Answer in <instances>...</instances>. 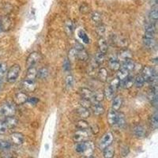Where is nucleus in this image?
Returning <instances> with one entry per match:
<instances>
[{"label":"nucleus","instance_id":"1","mask_svg":"<svg viewBox=\"0 0 158 158\" xmlns=\"http://www.w3.org/2000/svg\"><path fill=\"white\" fill-rule=\"evenodd\" d=\"M93 146L90 142H78L75 145V150L79 153H84V155H92Z\"/></svg>","mask_w":158,"mask_h":158},{"label":"nucleus","instance_id":"2","mask_svg":"<svg viewBox=\"0 0 158 158\" xmlns=\"http://www.w3.org/2000/svg\"><path fill=\"white\" fill-rule=\"evenodd\" d=\"M21 67L18 64H14L10 67L6 74V80L9 83H14L17 81L18 76L20 75Z\"/></svg>","mask_w":158,"mask_h":158},{"label":"nucleus","instance_id":"3","mask_svg":"<svg viewBox=\"0 0 158 158\" xmlns=\"http://www.w3.org/2000/svg\"><path fill=\"white\" fill-rule=\"evenodd\" d=\"M16 113V107L13 104L6 103L0 107V115L4 117L14 116Z\"/></svg>","mask_w":158,"mask_h":158},{"label":"nucleus","instance_id":"4","mask_svg":"<svg viewBox=\"0 0 158 158\" xmlns=\"http://www.w3.org/2000/svg\"><path fill=\"white\" fill-rule=\"evenodd\" d=\"M89 133L88 130H79L75 131L73 136V140L74 142H87L89 138Z\"/></svg>","mask_w":158,"mask_h":158},{"label":"nucleus","instance_id":"5","mask_svg":"<svg viewBox=\"0 0 158 158\" xmlns=\"http://www.w3.org/2000/svg\"><path fill=\"white\" fill-rule=\"evenodd\" d=\"M142 77L146 82H153L156 79V71L153 67L146 66L142 69Z\"/></svg>","mask_w":158,"mask_h":158},{"label":"nucleus","instance_id":"6","mask_svg":"<svg viewBox=\"0 0 158 158\" xmlns=\"http://www.w3.org/2000/svg\"><path fill=\"white\" fill-rule=\"evenodd\" d=\"M113 142V135L112 133L111 132H107L106 134H104L102 137V138L100 139V143H99V148L100 149H104L106 147L111 145V143Z\"/></svg>","mask_w":158,"mask_h":158},{"label":"nucleus","instance_id":"7","mask_svg":"<svg viewBox=\"0 0 158 158\" xmlns=\"http://www.w3.org/2000/svg\"><path fill=\"white\" fill-rule=\"evenodd\" d=\"M40 59H41V55L40 53L33 51V52L30 53L28 56L27 60H26V66L28 67V68L33 67L37 63L40 62Z\"/></svg>","mask_w":158,"mask_h":158},{"label":"nucleus","instance_id":"8","mask_svg":"<svg viewBox=\"0 0 158 158\" xmlns=\"http://www.w3.org/2000/svg\"><path fill=\"white\" fill-rule=\"evenodd\" d=\"M155 32H156V28H155L153 23H147L145 26V36L144 38L148 39H154Z\"/></svg>","mask_w":158,"mask_h":158},{"label":"nucleus","instance_id":"9","mask_svg":"<svg viewBox=\"0 0 158 158\" xmlns=\"http://www.w3.org/2000/svg\"><path fill=\"white\" fill-rule=\"evenodd\" d=\"M29 99V96L26 93H22V92H19V93H16L14 96V101L16 104H24L25 103H26Z\"/></svg>","mask_w":158,"mask_h":158},{"label":"nucleus","instance_id":"10","mask_svg":"<svg viewBox=\"0 0 158 158\" xmlns=\"http://www.w3.org/2000/svg\"><path fill=\"white\" fill-rule=\"evenodd\" d=\"M10 139L13 144L17 145H21L23 144L25 138H24V135L22 133L14 132L10 135Z\"/></svg>","mask_w":158,"mask_h":158},{"label":"nucleus","instance_id":"11","mask_svg":"<svg viewBox=\"0 0 158 158\" xmlns=\"http://www.w3.org/2000/svg\"><path fill=\"white\" fill-rule=\"evenodd\" d=\"M24 89L27 92H34L36 89V83L35 80H28L25 79L22 83Z\"/></svg>","mask_w":158,"mask_h":158},{"label":"nucleus","instance_id":"12","mask_svg":"<svg viewBox=\"0 0 158 158\" xmlns=\"http://www.w3.org/2000/svg\"><path fill=\"white\" fill-rule=\"evenodd\" d=\"M118 115L119 113L117 112V111H115L113 109H111L108 111V114H107V122H108L110 125L115 126L117 119H118Z\"/></svg>","mask_w":158,"mask_h":158},{"label":"nucleus","instance_id":"13","mask_svg":"<svg viewBox=\"0 0 158 158\" xmlns=\"http://www.w3.org/2000/svg\"><path fill=\"white\" fill-rule=\"evenodd\" d=\"M80 93L82 99L89 100L91 103H92V101H93V93L90 89H86V88H82L81 89Z\"/></svg>","mask_w":158,"mask_h":158},{"label":"nucleus","instance_id":"14","mask_svg":"<svg viewBox=\"0 0 158 158\" xmlns=\"http://www.w3.org/2000/svg\"><path fill=\"white\" fill-rule=\"evenodd\" d=\"M91 109L93 111V114L96 115H101L104 113V107L100 104V103H94L91 106Z\"/></svg>","mask_w":158,"mask_h":158},{"label":"nucleus","instance_id":"15","mask_svg":"<svg viewBox=\"0 0 158 158\" xmlns=\"http://www.w3.org/2000/svg\"><path fill=\"white\" fill-rule=\"evenodd\" d=\"M112 104H111V109L115 111H119L123 104V98L122 96H116L112 99Z\"/></svg>","mask_w":158,"mask_h":158},{"label":"nucleus","instance_id":"16","mask_svg":"<svg viewBox=\"0 0 158 158\" xmlns=\"http://www.w3.org/2000/svg\"><path fill=\"white\" fill-rule=\"evenodd\" d=\"M115 44L120 47H126L129 44V41L125 36H116L115 39Z\"/></svg>","mask_w":158,"mask_h":158},{"label":"nucleus","instance_id":"17","mask_svg":"<svg viewBox=\"0 0 158 158\" xmlns=\"http://www.w3.org/2000/svg\"><path fill=\"white\" fill-rule=\"evenodd\" d=\"M109 67L111 68L112 71H118L119 70L121 67V65H120V62L119 61V59L117 58H110L109 59Z\"/></svg>","mask_w":158,"mask_h":158},{"label":"nucleus","instance_id":"18","mask_svg":"<svg viewBox=\"0 0 158 158\" xmlns=\"http://www.w3.org/2000/svg\"><path fill=\"white\" fill-rule=\"evenodd\" d=\"M4 122L6 123V126H7L8 129H12V128H14L18 124V120H17L16 118L14 116H10V117H6V120H4Z\"/></svg>","mask_w":158,"mask_h":158},{"label":"nucleus","instance_id":"19","mask_svg":"<svg viewBox=\"0 0 158 158\" xmlns=\"http://www.w3.org/2000/svg\"><path fill=\"white\" fill-rule=\"evenodd\" d=\"M130 71H128L127 70L124 69V68L120 67V69L117 71V78L120 82H123L127 78L129 77Z\"/></svg>","mask_w":158,"mask_h":158},{"label":"nucleus","instance_id":"20","mask_svg":"<svg viewBox=\"0 0 158 158\" xmlns=\"http://www.w3.org/2000/svg\"><path fill=\"white\" fill-rule=\"evenodd\" d=\"M77 50V58L81 61H86L88 59V54L86 51L83 48V47L81 48H78L75 47Z\"/></svg>","mask_w":158,"mask_h":158},{"label":"nucleus","instance_id":"21","mask_svg":"<svg viewBox=\"0 0 158 158\" xmlns=\"http://www.w3.org/2000/svg\"><path fill=\"white\" fill-rule=\"evenodd\" d=\"M37 78V71L34 67H29L27 71V75L25 79H28V80H35Z\"/></svg>","mask_w":158,"mask_h":158},{"label":"nucleus","instance_id":"22","mask_svg":"<svg viewBox=\"0 0 158 158\" xmlns=\"http://www.w3.org/2000/svg\"><path fill=\"white\" fill-rule=\"evenodd\" d=\"M134 134L138 138H143L145 135V130L142 126H136L134 128Z\"/></svg>","mask_w":158,"mask_h":158},{"label":"nucleus","instance_id":"23","mask_svg":"<svg viewBox=\"0 0 158 158\" xmlns=\"http://www.w3.org/2000/svg\"><path fill=\"white\" fill-rule=\"evenodd\" d=\"M122 68L127 70L128 71H131L135 69V63H134V61L132 60V59H127L124 62H123L122 64Z\"/></svg>","mask_w":158,"mask_h":158},{"label":"nucleus","instance_id":"24","mask_svg":"<svg viewBox=\"0 0 158 158\" xmlns=\"http://www.w3.org/2000/svg\"><path fill=\"white\" fill-rule=\"evenodd\" d=\"M104 98V92L100 89L96 90L95 93H93V102L94 103H100V101L103 100V99ZM93 103V104H94Z\"/></svg>","mask_w":158,"mask_h":158},{"label":"nucleus","instance_id":"25","mask_svg":"<svg viewBox=\"0 0 158 158\" xmlns=\"http://www.w3.org/2000/svg\"><path fill=\"white\" fill-rule=\"evenodd\" d=\"M130 59H132V56H131V54L129 51H127V50H124V51H122L119 55V61L120 62H124L126 60Z\"/></svg>","mask_w":158,"mask_h":158},{"label":"nucleus","instance_id":"26","mask_svg":"<svg viewBox=\"0 0 158 158\" xmlns=\"http://www.w3.org/2000/svg\"><path fill=\"white\" fill-rule=\"evenodd\" d=\"M98 47L100 52L105 54L107 51V41L104 38H100L98 40Z\"/></svg>","mask_w":158,"mask_h":158},{"label":"nucleus","instance_id":"27","mask_svg":"<svg viewBox=\"0 0 158 158\" xmlns=\"http://www.w3.org/2000/svg\"><path fill=\"white\" fill-rule=\"evenodd\" d=\"M103 154L104 158H113L115 155V150L111 145H109L105 149H103Z\"/></svg>","mask_w":158,"mask_h":158},{"label":"nucleus","instance_id":"28","mask_svg":"<svg viewBox=\"0 0 158 158\" xmlns=\"http://www.w3.org/2000/svg\"><path fill=\"white\" fill-rule=\"evenodd\" d=\"M115 93V91L110 87V86H108L107 88H106L105 90H104V97H105L107 100H111L113 98H114Z\"/></svg>","mask_w":158,"mask_h":158},{"label":"nucleus","instance_id":"29","mask_svg":"<svg viewBox=\"0 0 158 158\" xmlns=\"http://www.w3.org/2000/svg\"><path fill=\"white\" fill-rule=\"evenodd\" d=\"M78 114L79 115V116L82 117V119H86L89 116L90 112H89V110L86 107H80L78 109Z\"/></svg>","mask_w":158,"mask_h":158},{"label":"nucleus","instance_id":"30","mask_svg":"<svg viewBox=\"0 0 158 158\" xmlns=\"http://www.w3.org/2000/svg\"><path fill=\"white\" fill-rule=\"evenodd\" d=\"M145 82V79H144L142 75H138L136 78H134V85L137 88H142L144 86Z\"/></svg>","mask_w":158,"mask_h":158},{"label":"nucleus","instance_id":"31","mask_svg":"<svg viewBox=\"0 0 158 158\" xmlns=\"http://www.w3.org/2000/svg\"><path fill=\"white\" fill-rule=\"evenodd\" d=\"M134 86V78L128 77L124 81H123V87L124 89H131Z\"/></svg>","mask_w":158,"mask_h":158},{"label":"nucleus","instance_id":"32","mask_svg":"<svg viewBox=\"0 0 158 158\" xmlns=\"http://www.w3.org/2000/svg\"><path fill=\"white\" fill-rule=\"evenodd\" d=\"M11 146H12V144L10 142H8V141L0 140V150H10Z\"/></svg>","mask_w":158,"mask_h":158},{"label":"nucleus","instance_id":"33","mask_svg":"<svg viewBox=\"0 0 158 158\" xmlns=\"http://www.w3.org/2000/svg\"><path fill=\"white\" fill-rule=\"evenodd\" d=\"M126 120H125V116L123 113H119L118 115V119H117L116 124H115V126H117L118 127H123L124 125H125Z\"/></svg>","mask_w":158,"mask_h":158},{"label":"nucleus","instance_id":"34","mask_svg":"<svg viewBox=\"0 0 158 158\" xmlns=\"http://www.w3.org/2000/svg\"><path fill=\"white\" fill-rule=\"evenodd\" d=\"M78 36L80 37V39L84 42V43H86V44H89V36H88L87 33L84 31L83 29H80V30L78 31Z\"/></svg>","mask_w":158,"mask_h":158},{"label":"nucleus","instance_id":"35","mask_svg":"<svg viewBox=\"0 0 158 158\" xmlns=\"http://www.w3.org/2000/svg\"><path fill=\"white\" fill-rule=\"evenodd\" d=\"M76 127L79 130H88L89 127V124L86 122V120H79L76 124Z\"/></svg>","mask_w":158,"mask_h":158},{"label":"nucleus","instance_id":"36","mask_svg":"<svg viewBox=\"0 0 158 158\" xmlns=\"http://www.w3.org/2000/svg\"><path fill=\"white\" fill-rule=\"evenodd\" d=\"M98 76H99V79H100L101 82H106L107 78V71L105 68H101L100 69L98 73Z\"/></svg>","mask_w":158,"mask_h":158},{"label":"nucleus","instance_id":"37","mask_svg":"<svg viewBox=\"0 0 158 158\" xmlns=\"http://www.w3.org/2000/svg\"><path fill=\"white\" fill-rule=\"evenodd\" d=\"M48 73L49 72H48L47 68L43 67L37 71V77H38L39 78H40V79H44V78H46L47 77Z\"/></svg>","mask_w":158,"mask_h":158},{"label":"nucleus","instance_id":"38","mask_svg":"<svg viewBox=\"0 0 158 158\" xmlns=\"http://www.w3.org/2000/svg\"><path fill=\"white\" fill-rule=\"evenodd\" d=\"M66 87L67 89H71L74 87V83H75V81H74V78H73L72 75H68L67 78H66Z\"/></svg>","mask_w":158,"mask_h":158},{"label":"nucleus","instance_id":"39","mask_svg":"<svg viewBox=\"0 0 158 158\" xmlns=\"http://www.w3.org/2000/svg\"><path fill=\"white\" fill-rule=\"evenodd\" d=\"M104 53L98 51L96 54V57H95V62L97 63V65H100L104 63Z\"/></svg>","mask_w":158,"mask_h":158},{"label":"nucleus","instance_id":"40","mask_svg":"<svg viewBox=\"0 0 158 158\" xmlns=\"http://www.w3.org/2000/svg\"><path fill=\"white\" fill-rule=\"evenodd\" d=\"M120 84H121V82L119 80L118 78H115V79H113V80L111 81L109 86H110V87H111L115 92H116L117 89L120 87Z\"/></svg>","mask_w":158,"mask_h":158},{"label":"nucleus","instance_id":"41","mask_svg":"<svg viewBox=\"0 0 158 158\" xmlns=\"http://www.w3.org/2000/svg\"><path fill=\"white\" fill-rule=\"evenodd\" d=\"M149 17H150L151 20L156 22L158 18V11H157V7L156 6H153L151 10L150 13H149Z\"/></svg>","mask_w":158,"mask_h":158},{"label":"nucleus","instance_id":"42","mask_svg":"<svg viewBox=\"0 0 158 158\" xmlns=\"http://www.w3.org/2000/svg\"><path fill=\"white\" fill-rule=\"evenodd\" d=\"M143 44L148 48H151L153 47L155 45L154 39H148V38H143Z\"/></svg>","mask_w":158,"mask_h":158},{"label":"nucleus","instance_id":"43","mask_svg":"<svg viewBox=\"0 0 158 158\" xmlns=\"http://www.w3.org/2000/svg\"><path fill=\"white\" fill-rule=\"evenodd\" d=\"M6 68H7V67L5 63H0V84L2 82L6 73Z\"/></svg>","mask_w":158,"mask_h":158},{"label":"nucleus","instance_id":"44","mask_svg":"<svg viewBox=\"0 0 158 158\" xmlns=\"http://www.w3.org/2000/svg\"><path fill=\"white\" fill-rule=\"evenodd\" d=\"M101 14H100L99 12H96H96H93V13L92 14V20L94 22H96V23H100V22H101Z\"/></svg>","mask_w":158,"mask_h":158},{"label":"nucleus","instance_id":"45","mask_svg":"<svg viewBox=\"0 0 158 158\" xmlns=\"http://www.w3.org/2000/svg\"><path fill=\"white\" fill-rule=\"evenodd\" d=\"M8 127L4 121L0 120V135H5L7 132Z\"/></svg>","mask_w":158,"mask_h":158},{"label":"nucleus","instance_id":"46","mask_svg":"<svg viewBox=\"0 0 158 158\" xmlns=\"http://www.w3.org/2000/svg\"><path fill=\"white\" fill-rule=\"evenodd\" d=\"M151 125H152V127H153V129L156 130L158 127V117H157V114L155 113L153 115V116H152V120H151Z\"/></svg>","mask_w":158,"mask_h":158},{"label":"nucleus","instance_id":"47","mask_svg":"<svg viewBox=\"0 0 158 158\" xmlns=\"http://www.w3.org/2000/svg\"><path fill=\"white\" fill-rule=\"evenodd\" d=\"M80 104H81V107H86V108H90L91 106H92V103H91L89 100H85V99H82V100L80 101Z\"/></svg>","mask_w":158,"mask_h":158},{"label":"nucleus","instance_id":"48","mask_svg":"<svg viewBox=\"0 0 158 158\" xmlns=\"http://www.w3.org/2000/svg\"><path fill=\"white\" fill-rule=\"evenodd\" d=\"M66 30H67V32L68 33H70V34H71L73 32V30H74V24H73V22H71V21H69V22H67V24H66Z\"/></svg>","mask_w":158,"mask_h":158},{"label":"nucleus","instance_id":"49","mask_svg":"<svg viewBox=\"0 0 158 158\" xmlns=\"http://www.w3.org/2000/svg\"><path fill=\"white\" fill-rule=\"evenodd\" d=\"M70 60H75L77 58V50L76 48H73L69 52Z\"/></svg>","mask_w":158,"mask_h":158},{"label":"nucleus","instance_id":"50","mask_svg":"<svg viewBox=\"0 0 158 158\" xmlns=\"http://www.w3.org/2000/svg\"><path fill=\"white\" fill-rule=\"evenodd\" d=\"M13 153L10 152V150H6L3 151V153H2V158H13Z\"/></svg>","mask_w":158,"mask_h":158},{"label":"nucleus","instance_id":"51","mask_svg":"<svg viewBox=\"0 0 158 158\" xmlns=\"http://www.w3.org/2000/svg\"><path fill=\"white\" fill-rule=\"evenodd\" d=\"M96 31H97V33H98V34L100 35V36H102V35L104 33V32H105V28H104V26L100 25V26L97 27V29H96Z\"/></svg>","mask_w":158,"mask_h":158},{"label":"nucleus","instance_id":"52","mask_svg":"<svg viewBox=\"0 0 158 158\" xmlns=\"http://www.w3.org/2000/svg\"><path fill=\"white\" fill-rule=\"evenodd\" d=\"M90 130L93 133V134H97L99 132V127L96 124H93V125H91L90 127Z\"/></svg>","mask_w":158,"mask_h":158},{"label":"nucleus","instance_id":"53","mask_svg":"<svg viewBox=\"0 0 158 158\" xmlns=\"http://www.w3.org/2000/svg\"><path fill=\"white\" fill-rule=\"evenodd\" d=\"M39 100L36 97H29V99H28L27 102H29V103H30L31 104H33V105H35V104H36L37 103H38Z\"/></svg>","mask_w":158,"mask_h":158},{"label":"nucleus","instance_id":"54","mask_svg":"<svg viewBox=\"0 0 158 158\" xmlns=\"http://www.w3.org/2000/svg\"><path fill=\"white\" fill-rule=\"evenodd\" d=\"M70 68H71V64H70V61L68 59H65L63 63V69L66 71H69Z\"/></svg>","mask_w":158,"mask_h":158},{"label":"nucleus","instance_id":"55","mask_svg":"<svg viewBox=\"0 0 158 158\" xmlns=\"http://www.w3.org/2000/svg\"><path fill=\"white\" fill-rule=\"evenodd\" d=\"M82 158H93L92 155H84Z\"/></svg>","mask_w":158,"mask_h":158},{"label":"nucleus","instance_id":"56","mask_svg":"<svg viewBox=\"0 0 158 158\" xmlns=\"http://www.w3.org/2000/svg\"><path fill=\"white\" fill-rule=\"evenodd\" d=\"M1 29H2V26H1V23H0V31H1Z\"/></svg>","mask_w":158,"mask_h":158}]
</instances>
